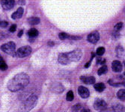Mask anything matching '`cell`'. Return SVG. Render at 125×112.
<instances>
[{
  "label": "cell",
  "instance_id": "21",
  "mask_svg": "<svg viewBox=\"0 0 125 112\" xmlns=\"http://www.w3.org/2000/svg\"><path fill=\"white\" fill-rule=\"evenodd\" d=\"M74 98V95H73V93L72 91H68L67 93V96H66V99L67 101H69V102H71V101H73Z\"/></svg>",
  "mask_w": 125,
  "mask_h": 112
},
{
  "label": "cell",
  "instance_id": "26",
  "mask_svg": "<svg viewBox=\"0 0 125 112\" xmlns=\"http://www.w3.org/2000/svg\"><path fill=\"white\" fill-rule=\"evenodd\" d=\"M8 26V22L5 21H0V28H6Z\"/></svg>",
  "mask_w": 125,
  "mask_h": 112
},
{
  "label": "cell",
  "instance_id": "6",
  "mask_svg": "<svg viewBox=\"0 0 125 112\" xmlns=\"http://www.w3.org/2000/svg\"><path fill=\"white\" fill-rule=\"evenodd\" d=\"M107 107V104L105 102L104 100L101 99H97L94 101V108L95 110L97 111H101V110H104Z\"/></svg>",
  "mask_w": 125,
  "mask_h": 112
},
{
  "label": "cell",
  "instance_id": "19",
  "mask_svg": "<svg viewBox=\"0 0 125 112\" xmlns=\"http://www.w3.org/2000/svg\"><path fill=\"white\" fill-rule=\"evenodd\" d=\"M108 71V67L106 66V65H104V66H102L97 71V74L98 75H104V74H106Z\"/></svg>",
  "mask_w": 125,
  "mask_h": 112
},
{
  "label": "cell",
  "instance_id": "17",
  "mask_svg": "<svg viewBox=\"0 0 125 112\" xmlns=\"http://www.w3.org/2000/svg\"><path fill=\"white\" fill-rule=\"evenodd\" d=\"M28 35L31 38H35L38 35V31L36 28H31L28 31Z\"/></svg>",
  "mask_w": 125,
  "mask_h": 112
},
{
  "label": "cell",
  "instance_id": "34",
  "mask_svg": "<svg viewBox=\"0 0 125 112\" xmlns=\"http://www.w3.org/2000/svg\"><path fill=\"white\" fill-rule=\"evenodd\" d=\"M19 4L20 5H25V1L24 0H19Z\"/></svg>",
  "mask_w": 125,
  "mask_h": 112
},
{
  "label": "cell",
  "instance_id": "12",
  "mask_svg": "<svg viewBox=\"0 0 125 112\" xmlns=\"http://www.w3.org/2000/svg\"><path fill=\"white\" fill-rule=\"evenodd\" d=\"M59 62L61 64H63V65H67L70 63V61L67 58V53H61L59 55Z\"/></svg>",
  "mask_w": 125,
  "mask_h": 112
},
{
  "label": "cell",
  "instance_id": "30",
  "mask_svg": "<svg viewBox=\"0 0 125 112\" xmlns=\"http://www.w3.org/2000/svg\"><path fill=\"white\" fill-rule=\"evenodd\" d=\"M100 112H115V111H113V109H112V108H106L104 109V110H101Z\"/></svg>",
  "mask_w": 125,
  "mask_h": 112
},
{
  "label": "cell",
  "instance_id": "11",
  "mask_svg": "<svg viewBox=\"0 0 125 112\" xmlns=\"http://www.w3.org/2000/svg\"><path fill=\"white\" fill-rule=\"evenodd\" d=\"M80 80L86 84H93L95 83V78L94 76H81Z\"/></svg>",
  "mask_w": 125,
  "mask_h": 112
},
{
  "label": "cell",
  "instance_id": "4",
  "mask_svg": "<svg viewBox=\"0 0 125 112\" xmlns=\"http://www.w3.org/2000/svg\"><path fill=\"white\" fill-rule=\"evenodd\" d=\"M67 58L69 59L70 62L71 61H78L81 59L82 56H83V52L81 49H75L72 52H70L67 53Z\"/></svg>",
  "mask_w": 125,
  "mask_h": 112
},
{
  "label": "cell",
  "instance_id": "32",
  "mask_svg": "<svg viewBox=\"0 0 125 112\" xmlns=\"http://www.w3.org/2000/svg\"><path fill=\"white\" fill-rule=\"evenodd\" d=\"M6 37H7V35L5 33H0V40L5 39V38H6Z\"/></svg>",
  "mask_w": 125,
  "mask_h": 112
},
{
  "label": "cell",
  "instance_id": "23",
  "mask_svg": "<svg viewBox=\"0 0 125 112\" xmlns=\"http://www.w3.org/2000/svg\"><path fill=\"white\" fill-rule=\"evenodd\" d=\"M8 69V65L5 62V61H2L1 63H0V70H2V71H5Z\"/></svg>",
  "mask_w": 125,
  "mask_h": 112
},
{
  "label": "cell",
  "instance_id": "14",
  "mask_svg": "<svg viewBox=\"0 0 125 112\" xmlns=\"http://www.w3.org/2000/svg\"><path fill=\"white\" fill-rule=\"evenodd\" d=\"M115 112H124V107L121 104L116 103L112 108Z\"/></svg>",
  "mask_w": 125,
  "mask_h": 112
},
{
  "label": "cell",
  "instance_id": "9",
  "mask_svg": "<svg viewBox=\"0 0 125 112\" xmlns=\"http://www.w3.org/2000/svg\"><path fill=\"white\" fill-rule=\"evenodd\" d=\"M78 93L83 99H86L89 96L90 92L88 91V89L83 87V86H79L78 88Z\"/></svg>",
  "mask_w": 125,
  "mask_h": 112
},
{
  "label": "cell",
  "instance_id": "18",
  "mask_svg": "<svg viewBox=\"0 0 125 112\" xmlns=\"http://www.w3.org/2000/svg\"><path fill=\"white\" fill-rule=\"evenodd\" d=\"M115 52H116V55H117V56L118 58H121L122 56H124V48L120 47V46L117 47L116 49H115Z\"/></svg>",
  "mask_w": 125,
  "mask_h": 112
},
{
  "label": "cell",
  "instance_id": "35",
  "mask_svg": "<svg viewBox=\"0 0 125 112\" xmlns=\"http://www.w3.org/2000/svg\"><path fill=\"white\" fill-rule=\"evenodd\" d=\"M22 34H23V31L21 30V31L18 33V37H20L22 35Z\"/></svg>",
  "mask_w": 125,
  "mask_h": 112
},
{
  "label": "cell",
  "instance_id": "2",
  "mask_svg": "<svg viewBox=\"0 0 125 112\" xmlns=\"http://www.w3.org/2000/svg\"><path fill=\"white\" fill-rule=\"evenodd\" d=\"M38 103V97L36 95H31L22 103L20 111L21 112H29L32 108L35 107Z\"/></svg>",
  "mask_w": 125,
  "mask_h": 112
},
{
  "label": "cell",
  "instance_id": "5",
  "mask_svg": "<svg viewBox=\"0 0 125 112\" xmlns=\"http://www.w3.org/2000/svg\"><path fill=\"white\" fill-rule=\"evenodd\" d=\"M31 52V48L29 46L22 47L18 49L16 52V56L18 58H25L26 56L29 55Z\"/></svg>",
  "mask_w": 125,
  "mask_h": 112
},
{
  "label": "cell",
  "instance_id": "33",
  "mask_svg": "<svg viewBox=\"0 0 125 112\" xmlns=\"http://www.w3.org/2000/svg\"><path fill=\"white\" fill-rule=\"evenodd\" d=\"M81 112H90V110L88 108H83L81 110Z\"/></svg>",
  "mask_w": 125,
  "mask_h": 112
},
{
  "label": "cell",
  "instance_id": "10",
  "mask_svg": "<svg viewBox=\"0 0 125 112\" xmlns=\"http://www.w3.org/2000/svg\"><path fill=\"white\" fill-rule=\"evenodd\" d=\"M123 66L119 61H114L112 64V70L115 73H120L122 71Z\"/></svg>",
  "mask_w": 125,
  "mask_h": 112
},
{
  "label": "cell",
  "instance_id": "22",
  "mask_svg": "<svg viewBox=\"0 0 125 112\" xmlns=\"http://www.w3.org/2000/svg\"><path fill=\"white\" fill-rule=\"evenodd\" d=\"M105 53V48L104 47H99L97 49V52H96V54L98 55V56H102Z\"/></svg>",
  "mask_w": 125,
  "mask_h": 112
},
{
  "label": "cell",
  "instance_id": "29",
  "mask_svg": "<svg viewBox=\"0 0 125 112\" xmlns=\"http://www.w3.org/2000/svg\"><path fill=\"white\" fill-rule=\"evenodd\" d=\"M106 62V60L105 59H102L101 58H97V64H104Z\"/></svg>",
  "mask_w": 125,
  "mask_h": 112
},
{
  "label": "cell",
  "instance_id": "24",
  "mask_svg": "<svg viewBox=\"0 0 125 112\" xmlns=\"http://www.w3.org/2000/svg\"><path fill=\"white\" fill-rule=\"evenodd\" d=\"M68 36H69V35H67V34L64 33V32H62L59 35V37L60 38V40H65L68 38Z\"/></svg>",
  "mask_w": 125,
  "mask_h": 112
},
{
  "label": "cell",
  "instance_id": "8",
  "mask_svg": "<svg viewBox=\"0 0 125 112\" xmlns=\"http://www.w3.org/2000/svg\"><path fill=\"white\" fill-rule=\"evenodd\" d=\"M1 5L5 10H8L14 8L15 5V1L14 0H2Z\"/></svg>",
  "mask_w": 125,
  "mask_h": 112
},
{
  "label": "cell",
  "instance_id": "36",
  "mask_svg": "<svg viewBox=\"0 0 125 112\" xmlns=\"http://www.w3.org/2000/svg\"><path fill=\"white\" fill-rule=\"evenodd\" d=\"M2 61H3V59H2V57L1 56V55H0V63H1Z\"/></svg>",
  "mask_w": 125,
  "mask_h": 112
},
{
  "label": "cell",
  "instance_id": "28",
  "mask_svg": "<svg viewBox=\"0 0 125 112\" xmlns=\"http://www.w3.org/2000/svg\"><path fill=\"white\" fill-rule=\"evenodd\" d=\"M81 107H82V106H81V105H80V104H77V105H74V107L73 108V109L74 110V111L77 112L78 111H79V110H80Z\"/></svg>",
  "mask_w": 125,
  "mask_h": 112
},
{
  "label": "cell",
  "instance_id": "27",
  "mask_svg": "<svg viewBox=\"0 0 125 112\" xmlns=\"http://www.w3.org/2000/svg\"><path fill=\"white\" fill-rule=\"evenodd\" d=\"M16 29H17V25L14 24V25H12V26H11L10 27L9 31H10V32L13 33V32H14V31H16Z\"/></svg>",
  "mask_w": 125,
  "mask_h": 112
},
{
  "label": "cell",
  "instance_id": "15",
  "mask_svg": "<svg viewBox=\"0 0 125 112\" xmlns=\"http://www.w3.org/2000/svg\"><path fill=\"white\" fill-rule=\"evenodd\" d=\"M94 89H95V91H97V92H103L105 88H106V86L104 83H97V84H95L94 86Z\"/></svg>",
  "mask_w": 125,
  "mask_h": 112
},
{
  "label": "cell",
  "instance_id": "20",
  "mask_svg": "<svg viewBox=\"0 0 125 112\" xmlns=\"http://www.w3.org/2000/svg\"><path fill=\"white\" fill-rule=\"evenodd\" d=\"M117 96L120 100L124 101L125 100V90L121 89L120 91H118V92L117 93Z\"/></svg>",
  "mask_w": 125,
  "mask_h": 112
},
{
  "label": "cell",
  "instance_id": "7",
  "mask_svg": "<svg viewBox=\"0 0 125 112\" xmlns=\"http://www.w3.org/2000/svg\"><path fill=\"white\" fill-rule=\"evenodd\" d=\"M87 40L91 43H94V44L97 43L100 40V34H99V32L95 31H93L91 34H89V35H88Z\"/></svg>",
  "mask_w": 125,
  "mask_h": 112
},
{
  "label": "cell",
  "instance_id": "31",
  "mask_svg": "<svg viewBox=\"0 0 125 112\" xmlns=\"http://www.w3.org/2000/svg\"><path fill=\"white\" fill-rule=\"evenodd\" d=\"M68 38L71 39V40H80L82 37H78V36H68Z\"/></svg>",
  "mask_w": 125,
  "mask_h": 112
},
{
  "label": "cell",
  "instance_id": "16",
  "mask_svg": "<svg viewBox=\"0 0 125 112\" xmlns=\"http://www.w3.org/2000/svg\"><path fill=\"white\" fill-rule=\"evenodd\" d=\"M40 19L38 17H31L28 19V22L29 25H38L40 23Z\"/></svg>",
  "mask_w": 125,
  "mask_h": 112
},
{
  "label": "cell",
  "instance_id": "1",
  "mask_svg": "<svg viewBox=\"0 0 125 112\" xmlns=\"http://www.w3.org/2000/svg\"><path fill=\"white\" fill-rule=\"evenodd\" d=\"M29 83V77L27 74L21 73L13 77L8 83V88L12 92H17L25 88Z\"/></svg>",
  "mask_w": 125,
  "mask_h": 112
},
{
  "label": "cell",
  "instance_id": "13",
  "mask_svg": "<svg viewBox=\"0 0 125 112\" xmlns=\"http://www.w3.org/2000/svg\"><path fill=\"white\" fill-rule=\"evenodd\" d=\"M23 8H19L15 12L11 15V18H12L13 19H20L22 15H23Z\"/></svg>",
  "mask_w": 125,
  "mask_h": 112
},
{
  "label": "cell",
  "instance_id": "3",
  "mask_svg": "<svg viewBox=\"0 0 125 112\" xmlns=\"http://www.w3.org/2000/svg\"><path fill=\"white\" fill-rule=\"evenodd\" d=\"M15 49H16V45L12 41L8 42L7 43H5V44H3L2 46L1 47V49L5 53L10 55H12V56H16Z\"/></svg>",
  "mask_w": 125,
  "mask_h": 112
},
{
  "label": "cell",
  "instance_id": "25",
  "mask_svg": "<svg viewBox=\"0 0 125 112\" xmlns=\"http://www.w3.org/2000/svg\"><path fill=\"white\" fill-rule=\"evenodd\" d=\"M123 26H124L123 22H118V23H117L115 25V30L117 31H120L123 28Z\"/></svg>",
  "mask_w": 125,
  "mask_h": 112
}]
</instances>
